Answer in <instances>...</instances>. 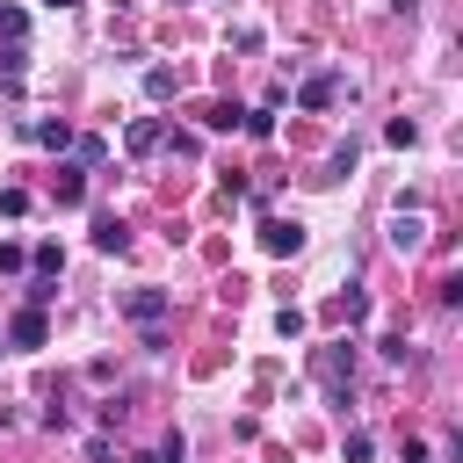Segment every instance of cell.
<instances>
[{
  "label": "cell",
  "instance_id": "cell-1",
  "mask_svg": "<svg viewBox=\"0 0 463 463\" xmlns=\"http://www.w3.org/2000/svg\"><path fill=\"white\" fill-rule=\"evenodd\" d=\"M311 369H318V383L347 405V391H354V347L347 340H333V347H311Z\"/></svg>",
  "mask_w": 463,
  "mask_h": 463
},
{
  "label": "cell",
  "instance_id": "cell-2",
  "mask_svg": "<svg viewBox=\"0 0 463 463\" xmlns=\"http://www.w3.org/2000/svg\"><path fill=\"white\" fill-rule=\"evenodd\" d=\"M166 311H174V297H166V289H130V297H123V318H130V326H145V333H152Z\"/></svg>",
  "mask_w": 463,
  "mask_h": 463
},
{
  "label": "cell",
  "instance_id": "cell-3",
  "mask_svg": "<svg viewBox=\"0 0 463 463\" xmlns=\"http://www.w3.org/2000/svg\"><path fill=\"white\" fill-rule=\"evenodd\" d=\"M260 246H268L275 260H289V253H304V224H297V217H268V224H260Z\"/></svg>",
  "mask_w": 463,
  "mask_h": 463
},
{
  "label": "cell",
  "instance_id": "cell-4",
  "mask_svg": "<svg viewBox=\"0 0 463 463\" xmlns=\"http://www.w3.org/2000/svg\"><path fill=\"white\" fill-rule=\"evenodd\" d=\"M51 340V318L36 311V304H22L14 318H7V347H43Z\"/></svg>",
  "mask_w": 463,
  "mask_h": 463
},
{
  "label": "cell",
  "instance_id": "cell-5",
  "mask_svg": "<svg viewBox=\"0 0 463 463\" xmlns=\"http://www.w3.org/2000/svg\"><path fill=\"white\" fill-rule=\"evenodd\" d=\"M94 253H130V224H123L116 210L94 217Z\"/></svg>",
  "mask_w": 463,
  "mask_h": 463
},
{
  "label": "cell",
  "instance_id": "cell-6",
  "mask_svg": "<svg viewBox=\"0 0 463 463\" xmlns=\"http://www.w3.org/2000/svg\"><path fill=\"white\" fill-rule=\"evenodd\" d=\"M391 246H398V253H420V246H427V217L398 210V217H391Z\"/></svg>",
  "mask_w": 463,
  "mask_h": 463
},
{
  "label": "cell",
  "instance_id": "cell-7",
  "mask_svg": "<svg viewBox=\"0 0 463 463\" xmlns=\"http://www.w3.org/2000/svg\"><path fill=\"white\" fill-rule=\"evenodd\" d=\"M333 94H340V87H333V72H318V80H304V94H297V101L318 116V109H333Z\"/></svg>",
  "mask_w": 463,
  "mask_h": 463
},
{
  "label": "cell",
  "instance_id": "cell-8",
  "mask_svg": "<svg viewBox=\"0 0 463 463\" xmlns=\"http://www.w3.org/2000/svg\"><path fill=\"white\" fill-rule=\"evenodd\" d=\"M239 101H203V130H239Z\"/></svg>",
  "mask_w": 463,
  "mask_h": 463
},
{
  "label": "cell",
  "instance_id": "cell-9",
  "mask_svg": "<svg viewBox=\"0 0 463 463\" xmlns=\"http://www.w3.org/2000/svg\"><path fill=\"white\" fill-rule=\"evenodd\" d=\"M159 137H166V130H159V116H137V123L123 130V145H130V152H152Z\"/></svg>",
  "mask_w": 463,
  "mask_h": 463
},
{
  "label": "cell",
  "instance_id": "cell-10",
  "mask_svg": "<svg viewBox=\"0 0 463 463\" xmlns=\"http://www.w3.org/2000/svg\"><path fill=\"white\" fill-rule=\"evenodd\" d=\"M29 268H36L43 282H58V275H65V253H58V239H43V246L29 253Z\"/></svg>",
  "mask_w": 463,
  "mask_h": 463
},
{
  "label": "cell",
  "instance_id": "cell-11",
  "mask_svg": "<svg viewBox=\"0 0 463 463\" xmlns=\"http://www.w3.org/2000/svg\"><path fill=\"white\" fill-rule=\"evenodd\" d=\"M29 137L36 145H72V123L65 116H43V123H29Z\"/></svg>",
  "mask_w": 463,
  "mask_h": 463
},
{
  "label": "cell",
  "instance_id": "cell-12",
  "mask_svg": "<svg viewBox=\"0 0 463 463\" xmlns=\"http://www.w3.org/2000/svg\"><path fill=\"white\" fill-rule=\"evenodd\" d=\"M58 203H65V210L87 203V174H80V166H58Z\"/></svg>",
  "mask_w": 463,
  "mask_h": 463
},
{
  "label": "cell",
  "instance_id": "cell-13",
  "mask_svg": "<svg viewBox=\"0 0 463 463\" xmlns=\"http://www.w3.org/2000/svg\"><path fill=\"white\" fill-rule=\"evenodd\" d=\"M145 94H152V101H174V94H181V80H174L166 65H152V72H145Z\"/></svg>",
  "mask_w": 463,
  "mask_h": 463
},
{
  "label": "cell",
  "instance_id": "cell-14",
  "mask_svg": "<svg viewBox=\"0 0 463 463\" xmlns=\"http://www.w3.org/2000/svg\"><path fill=\"white\" fill-rule=\"evenodd\" d=\"M239 130H246V137H260V145H268V137H275V116H268V109H246V116H239Z\"/></svg>",
  "mask_w": 463,
  "mask_h": 463
},
{
  "label": "cell",
  "instance_id": "cell-15",
  "mask_svg": "<svg viewBox=\"0 0 463 463\" xmlns=\"http://www.w3.org/2000/svg\"><path fill=\"white\" fill-rule=\"evenodd\" d=\"M29 36V14L22 7H0V43H22Z\"/></svg>",
  "mask_w": 463,
  "mask_h": 463
},
{
  "label": "cell",
  "instance_id": "cell-16",
  "mask_svg": "<svg viewBox=\"0 0 463 463\" xmlns=\"http://www.w3.org/2000/svg\"><path fill=\"white\" fill-rule=\"evenodd\" d=\"M333 311H340V318H347V326H362V318H369V297H362V289H347V297H340V304H333Z\"/></svg>",
  "mask_w": 463,
  "mask_h": 463
},
{
  "label": "cell",
  "instance_id": "cell-17",
  "mask_svg": "<svg viewBox=\"0 0 463 463\" xmlns=\"http://www.w3.org/2000/svg\"><path fill=\"white\" fill-rule=\"evenodd\" d=\"M340 456H347V463H369V456H376V441H369V434H362V427H354V434H347V441H340Z\"/></svg>",
  "mask_w": 463,
  "mask_h": 463
},
{
  "label": "cell",
  "instance_id": "cell-18",
  "mask_svg": "<svg viewBox=\"0 0 463 463\" xmlns=\"http://www.w3.org/2000/svg\"><path fill=\"white\" fill-rule=\"evenodd\" d=\"M159 145H174V159H195V145H203V137H195V130H166Z\"/></svg>",
  "mask_w": 463,
  "mask_h": 463
},
{
  "label": "cell",
  "instance_id": "cell-19",
  "mask_svg": "<svg viewBox=\"0 0 463 463\" xmlns=\"http://www.w3.org/2000/svg\"><path fill=\"white\" fill-rule=\"evenodd\" d=\"M275 333H282V340H297V333H304V311H297V304H282V311H275Z\"/></svg>",
  "mask_w": 463,
  "mask_h": 463
},
{
  "label": "cell",
  "instance_id": "cell-20",
  "mask_svg": "<svg viewBox=\"0 0 463 463\" xmlns=\"http://www.w3.org/2000/svg\"><path fill=\"white\" fill-rule=\"evenodd\" d=\"M376 354H383V362H412V347H405V333H383V340H376Z\"/></svg>",
  "mask_w": 463,
  "mask_h": 463
},
{
  "label": "cell",
  "instance_id": "cell-21",
  "mask_svg": "<svg viewBox=\"0 0 463 463\" xmlns=\"http://www.w3.org/2000/svg\"><path fill=\"white\" fill-rule=\"evenodd\" d=\"M22 268H29V253H22L14 239H0V275H22Z\"/></svg>",
  "mask_w": 463,
  "mask_h": 463
},
{
  "label": "cell",
  "instance_id": "cell-22",
  "mask_svg": "<svg viewBox=\"0 0 463 463\" xmlns=\"http://www.w3.org/2000/svg\"><path fill=\"white\" fill-rule=\"evenodd\" d=\"M383 137H391V145H420V123H412V116H398V123H391Z\"/></svg>",
  "mask_w": 463,
  "mask_h": 463
},
{
  "label": "cell",
  "instance_id": "cell-23",
  "mask_svg": "<svg viewBox=\"0 0 463 463\" xmlns=\"http://www.w3.org/2000/svg\"><path fill=\"white\" fill-rule=\"evenodd\" d=\"M29 210V188H0V217H22Z\"/></svg>",
  "mask_w": 463,
  "mask_h": 463
},
{
  "label": "cell",
  "instance_id": "cell-24",
  "mask_svg": "<svg viewBox=\"0 0 463 463\" xmlns=\"http://www.w3.org/2000/svg\"><path fill=\"white\" fill-rule=\"evenodd\" d=\"M22 65H29V51H22V43H0V72H7V80H14V72H22Z\"/></svg>",
  "mask_w": 463,
  "mask_h": 463
},
{
  "label": "cell",
  "instance_id": "cell-25",
  "mask_svg": "<svg viewBox=\"0 0 463 463\" xmlns=\"http://www.w3.org/2000/svg\"><path fill=\"white\" fill-rule=\"evenodd\" d=\"M181 456H188V441H181V434H166V441H159V463H181Z\"/></svg>",
  "mask_w": 463,
  "mask_h": 463
},
{
  "label": "cell",
  "instance_id": "cell-26",
  "mask_svg": "<svg viewBox=\"0 0 463 463\" xmlns=\"http://www.w3.org/2000/svg\"><path fill=\"white\" fill-rule=\"evenodd\" d=\"M87 463H123V456H116V449H109V441L94 434V441H87Z\"/></svg>",
  "mask_w": 463,
  "mask_h": 463
},
{
  "label": "cell",
  "instance_id": "cell-27",
  "mask_svg": "<svg viewBox=\"0 0 463 463\" xmlns=\"http://www.w3.org/2000/svg\"><path fill=\"white\" fill-rule=\"evenodd\" d=\"M43 7H72V0H43Z\"/></svg>",
  "mask_w": 463,
  "mask_h": 463
},
{
  "label": "cell",
  "instance_id": "cell-28",
  "mask_svg": "<svg viewBox=\"0 0 463 463\" xmlns=\"http://www.w3.org/2000/svg\"><path fill=\"white\" fill-rule=\"evenodd\" d=\"M174 7H181V0H174Z\"/></svg>",
  "mask_w": 463,
  "mask_h": 463
}]
</instances>
